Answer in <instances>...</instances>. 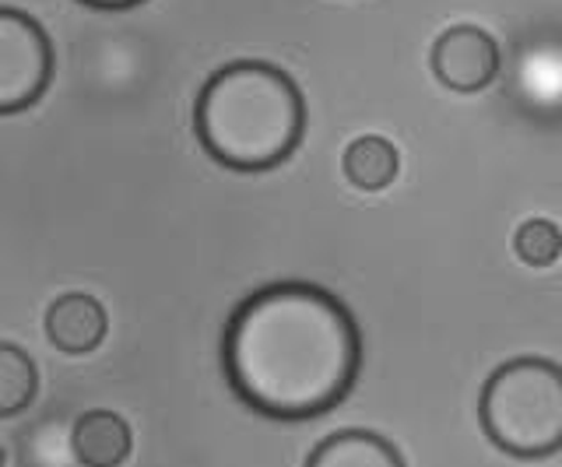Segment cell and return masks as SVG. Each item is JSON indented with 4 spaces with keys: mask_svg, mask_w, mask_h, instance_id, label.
<instances>
[{
    "mask_svg": "<svg viewBox=\"0 0 562 467\" xmlns=\"http://www.w3.org/2000/svg\"><path fill=\"white\" fill-rule=\"evenodd\" d=\"M222 362L243 405L268 419L303 422L348 397L362 366V338L330 292L278 282L233 314Z\"/></svg>",
    "mask_w": 562,
    "mask_h": 467,
    "instance_id": "cell-1",
    "label": "cell"
},
{
    "mask_svg": "<svg viewBox=\"0 0 562 467\" xmlns=\"http://www.w3.org/2000/svg\"><path fill=\"white\" fill-rule=\"evenodd\" d=\"M193 127L215 162L260 172L281 166L303 141L306 102L285 71L260 60H236L207 78Z\"/></svg>",
    "mask_w": 562,
    "mask_h": 467,
    "instance_id": "cell-2",
    "label": "cell"
},
{
    "mask_svg": "<svg viewBox=\"0 0 562 467\" xmlns=\"http://www.w3.org/2000/svg\"><path fill=\"white\" fill-rule=\"evenodd\" d=\"M479 419L503 454L538 460L562 449V366L549 358H514L482 387Z\"/></svg>",
    "mask_w": 562,
    "mask_h": 467,
    "instance_id": "cell-3",
    "label": "cell"
},
{
    "mask_svg": "<svg viewBox=\"0 0 562 467\" xmlns=\"http://www.w3.org/2000/svg\"><path fill=\"white\" fill-rule=\"evenodd\" d=\"M53 81V43L25 11L0 8V116L22 113Z\"/></svg>",
    "mask_w": 562,
    "mask_h": 467,
    "instance_id": "cell-4",
    "label": "cell"
},
{
    "mask_svg": "<svg viewBox=\"0 0 562 467\" xmlns=\"http://www.w3.org/2000/svg\"><path fill=\"white\" fill-rule=\"evenodd\" d=\"M432 75L450 92H482L499 75V46L479 25H453L432 46Z\"/></svg>",
    "mask_w": 562,
    "mask_h": 467,
    "instance_id": "cell-5",
    "label": "cell"
},
{
    "mask_svg": "<svg viewBox=\"0 0 562 467\" xmlns=\"http://www.w3.org/2000/svg\"><path fill=\"white\" fill-rule=\"evenodd\" d=\"M105 331H110V317H105L102 303L92 296H81V292L60 296L46 309V338L64 355L95 352L105 341Z\"/></svg>",
    "mask_w": 562,
    "mask_h": 467,
    "instance_id": "cell-6",
    "label": "cell"
},
{
    "mask_svg": "<svg viewBox=\"0 0 562 467\" xmlns=\"http://www.w3.org/2000/svg\"><path fill=\"white\" fill-rule=\"evenodd\" d=\"M70 446H75V457L81 467H120L131 457V425L120 419L116 411H85L75 422V436H70Z\"/></svg>",
    "mask_w": 562,
    "mask_h": 467,
    "instance_id": "cell-7",
    "label": "cell"
},
{
    "mask_svg": "<svg viewBox=\"0 0 562 467\" xmlns=\"http://www.w3.org/2000/svg\"><path fill=\"white\" fill-rule=\"evenodd\" d=\"M306 467H404L397 446L366 429H341L313 449Z\"/></svg>",
    "mask_w": 562,
    "mask_h": 467,
    "instance_id": "cell-8",
    "label": "cell"
},
{
    "mask_svg": "<svg viewBox=\"0 0 562 467\" xmlns=\"http://www.w3.org/2000/svg\"><path fill=\"white\" fill-rule=\"evenodd\" d=\"M397 172H401V155L380 134H366L345 148V176L351 186L366 190V194L386 190L397 180Z\"/></svg>",
    "mask_w": 562,
    "mask_h": 467,
    "instance_id": "cell-9",
    "label": "cell"
},
{
    "mask_svg": "<svg viewBox=\"0 0 562 467\" xmlns=\"http://www.w3.org/2000/svg\"><path fill=\"white\" fill-rule=\"evenodd\" d=\"M35 387H40L35 362L18 344L0 341V419L25 411L35 401Z\"/></svg>",
    "mask_w": 562,
    "mask_h": 467,
    "instance_id": "cell-10",
    "label": "cell"
},
{
    "mask_svg": "<svg viewBox=\"0 0 562 467\" xmlns=\"http://www.w3.org/2000/svg\"><path fill=\"white\" fill-rule=\"evenodd\" d=\"M514 250L527 267H552L562 257L559 225L549 218H527L514 236Z\"/></svg>",
    "mask_w": 562,
    "mask_h": 467,
    "instance_id": "cell-11",
    "label": "cell"
},
{
    "mask_svg": "<svg viewBox=\"0 0 562 467\" xmlns=\"http://www.w3.org/2000/svg\"><path fill=\"white\" fill-rule=\"evenodd\" d=\"M88 8H99V11H127V8H137L140 0H81Z\"/></svg>",
    "mask_w": 562,
    "mask_h": 467,
    "instance_id": "cell-12",
    "label": "cell"
},
{
    "mask_svg": "<svg viewBox=\"0 0 562 467\" xmlns=\"http://www.w3.org/2000/svg\"><path fill=\"white\" fill-rule=\"evenodd\" d=\"M0 467H4V446H0Z\"/></svg>",
    "mask_w": 562,
    "mask_h": 467,
    "instance_id": "cell-13",
    "label": "cell"
}]
</instances>
